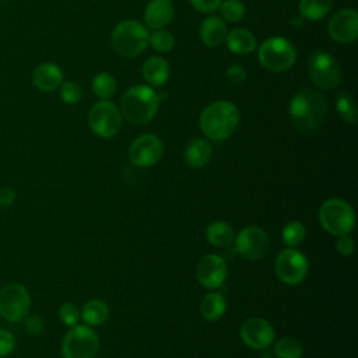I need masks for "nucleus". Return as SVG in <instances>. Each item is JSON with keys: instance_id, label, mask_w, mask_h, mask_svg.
I'll return each mask as SVG.
<instances>
[{"instance_id": "f704fd0d", "label": "nucleus", "mask_w": 358, "mask_h": 358, "mask_svg": "<svg viewBox=\"0 0 358 358\" xmlns=\"http://www.w3.org/2000/svg\"><path fill=\"white\" fill-rule=\"evenodd\" d=\"M15 348V338L14 336L7 331L0 329V358L8 357Z\"/></svg>"}, {"instance_id": "4be33fe9", "label": "nucleus", "mask_w": 358, "mask_h": 358, "mask_svg": "<svg viewBox=\"0 0 358 358\" xmlns=\"http://www.w3.org/2000/svg\"><path fill=\"white\" fill-rule=\"evenodd\" d=\"M227 46L236 55H246L256 49V38L245 28H235L227 34Z\"/></svg>"}, {"instance_id": "7ed1b4c3", "label": "nucleus", "mask_w": 358, "mask_h": 358, "mask_svg": "<svg viewBox=\"0 0 358 358\" xmlns=\"http://www.w3.org/2000/svg\"><path fill=\"white\" fill-rule=\"evenodd\" d=\"M159 106V95L150 85H134L126 90L120 101V113L134 124H145L154 119Z\"/></svg>"}, {"instance_id": "39448f33", "label": "nucleus", "mask_w": 358, "mask_h": 358, "mask_svg": "<svg viewBox=\"0 0 358 358\" xmlns=\"http://www.w3.org/2000/svg\"><path fill=\"white\" fill-rule=\"evenodd\" d=\"M319 221L324 231L334 236H340L347 235L354 229L355 214L345 200L329 199L319 210Z\"/></svg>"}, {"instance_id": "f3484780", "label": "nucleus", "mask_w": 358, "mask_h": 358, "mask_svg": "<svg viewBox=\"0 0 358 358\" xmlns=\"http://www.w3.org/2000/svg\"><path fill=\"white\" fill-rule=\"evenodd\" d=\"M34 85L45 92H52L63 83V71L55 63H41L32 71Z\"/></svg>"}, {"instance_id": "a878e982", "label": "nucleus", "mask_w": 358, "mask_h": 358, "mask_svg": "<svg viewBox=\"0 0 358 358\" xmlns=\"http://www.w3.org/2000/svg\"><path fill=\"white\" fill-rule=\"evenodd\" d=\"M333 0H299V13L312 21L322 20L331 8Z\"/></svg>"}, {"instance_id": "9d476101", "label": "nucleus", "mask_w": 358, "mask_h": 358, "mask_svg": "<svg viewBox=\"0 0 358 358\" xmlns=\"http://www.w3.org/2000/svg\"><path fill=\"white\" fill-rule=\"evenodd\" d=\"M88 124L98 137L109 138L120 130L122 113L113 102L101 99L90 109Z\"/></svg>"}, {"instance_id": "cd10ccee", "label": "nucleus", "mask_w": 358, "mask_h": 358, "mask_svg": "<svg viewBox=\"0 0 358 358\" xmlns=\"http://www.w3.org/2000/svg\"><path fill=\"white\" fill-rule=\"evenodd\" d=\"M303 354L302 344L291 337H282L274 344V355L277 358H301Z\"/></svg>"}, {"instance_id": "423d86ee", "label": "nucleus", "mask_w": 358, "mask_h": 358, "mask_svg": "<svg viewBox=\"0 0 358 358\" xmlns=\"http://www.w3.org/2000/svg\"><path fill=\"white\" fill-rule=\"evenodd\" d=\"M257 57L264 69L280 73L288 70L295 63L296 52L288 39L274 36L260 45Z\"/></svg>"}, {"instance_id": "aec40b11", "label": "nucleus", "mask_w": 358, "mask_h": 358, "mask_svg": "<svg viewBox=\"0 0 358 358\" xmlns=\"http://www.w3.org/2000/svg\"><path fill=\"white\" fill-rule=\"evenodd\" d=\"M141 73L151 87H161L168 81L169 63L164 57L152 56L144 62Z\"/></svg>"}, {"instance_id": "c9c22d12", "label": "nucleus", "mask_w": 358, "mask_h": 358, "mask_svg": "<svg viewBox=\"0 0 358 358\" xmlns=\"http://www.w3.org/2000/svg\"><path fill=\"white\" fill-rule=\"evenodd\" d=\"M354 241L352 238L347 234V235H340L337 236L336 241V250L341 255V256H351L354 252Z\"/></svg>"}, {"instance_id": "5701e85b", "label": "nucleus", "mask_w": 358, "mask_h": 358, "mask_svg": "<svg viewBox=\"0 0 358 358\" xmlns=\"http://www.w3.org/2000/svg\"><path fill=\"white\" fill-rule=\"evenodd\" d=\"M225 309L227 301L224 295L215 291L206 294L200 302V313L208 322L218 320L225 313Z\"/></svg>"}, {"instance_id": "4468645a", "label": "nucleus", "mask_w": 358, "mask_h": 358, "mask_svg": "<svg viewBox=\"0 0 358 358\" xmlns=\"http://www.w3.org/2000/svg\"><path fill=\"white\" fill-rule=\"evenodd\" d=\"M239 336L250 348L266 350L274 341V329L266 319L249 317L242 323Z\"/></svg>"}, {"instance_id": "c756f323", "label": "nucleus", "mask_w": 358, "mask_h": 358, "mask_svg": "<svg viewBox=\"0 0 358 358\" xmlns=\"http://www.w3.org/2000/svg\"><path fill=\"white\" fill-rule=\"evenodd\" d=\"M336 106H337V110L341 116V119L348 123V124H354L355 120H357V109H355V103H354V99L350 94L347 92H340L337 95V99H336Z\"/></svg>"}, {"instance_id": "e433bc0d", "label": "nucleus", "mask_w": 358, "mask_h": 358, "mask_svg": "<svg viewBox=\"0 0 358 358\" xmlns=\"http://www.w3.org/2000/svg\"><path fill=\"white\" fill-rule=\"evenodd\" d=\"M189 1L194 10L208 14V13L215 11L220 7L222 0H189Z\"/></svg>"}, {"instance_id": "2f4dec72", "label": "nucleus", "mask_w": 358, "mask_h": 358, "mask_svg": "<svg viewBox=\"0 0 358 358\" xmlns=\"http://www.w3.org/2000/svg\"><path fill=\"white\" fill-rule=\"evenodd\" d=\"M148 43L151 45V48L157 52H168L173 48L175 45V38L171 32L164 31V29H155L150 38H148Z\"/></svg>"}, {"instance_id": "a211bd4d", "label": "nucleus", "mask_w": 358, "mask_h": 358, "mask_svg": "<svg viewBox=\"0 0 358 358\" xmlns=\"http://www.w3.org/2000/svg\"><path fill=\"white\" fill-rule=\"evenodd\" d=\"M175 10L171 0H150L144 10L145 24L151 29H162L173 18Z\"/></svg>"}, {"instance_id": "dca6fc26", "label": "nucleus", "mask_w": 358, "mask_h": 358, "mask_svg": "<svg viewBox=\"0 0 358 358\" xmlns=\"http://www.w3.org/2000/svg\"><path fill=\"white\" fill-rule=\"evenodd\" d=\"M227 263L220 255H206L197 266V280L208 289L220 288L227 280Z\"/></svg>"}, {"instance_id": "6e6552de", "label": "nucleus", "mask_w": 358, "mask_h": 358, "mask_svg": "<svg viewBox=\"0 0 358 358\" xmlns=\"http://www.w3.org/2000/svg\"><path fill=\"white\" fill-rule=\"evenodd\" d=\"M309 77L322 90L336 88L341 81V70L336 59L323 50L313 52L308 59Z\"/></svg>"}, {"instance_id": "473e14b6", "label": "nucleus", "mask_w": 358, "mask_h": 358, "mask_svg": "<svg viewBox=\"0 0 358 358\" xmlns=\"http://www.w3.org/2000/svg\"><path fill=\"white\" fill-rule=\"evenodd\" d=\"M83 96L81 87L74 81H63L60 84V98L64 103L74 105L78 103Z\"/></svg>"}, {"instance_id": "2eb2a0df", "label": "nucleus", "mask_w": 358, "mask_h": 358, "mask_svg": "<svg viewBox=\"0 0 358 358\" xmlns=\"http://www.w3.org/2000/svg\"><path fill=\"white\" fill-rule=\"evenodd\" d=\"M329 35L338 43H351L358 38V14L354 8L338 10L329 21Z\"/></svg>"}, {"instance_id": "f8f14e48", "label": "nucleus", "mask_w": 358, "mask_h": 358, "mask_svg": "<svg viewBox=\"0 0 358 358\" xmlns=\"http://www.w3.org/2000/svg\"><path fill=\"white\" fill-rule=\"evenodd\" d=\"M270 248V238L260 227H246L239 231L235 239V252L246 260L262 259Z\"/></svg>"}, {"instance_id": "bb28decb", "label": "nucleus", "mask_w": 358, "mask_h": 358, "mask_svg": "<svg viewBox=\"0 0 358 358\" xmlns=\"http://www.w3.org/2000/svg\"><path fill=\"white\" fill-rule=\"evenodd\" d=\"M92 91L99 99H109L116 91V81L109 73H98L92 80Z\"/></svg>"}, {"instance_id": "6ab92c4d", "label": "nucleus", "mask_w": 358, "mask_h": 358, "mask_svg": "<svg viewBox=\"0 0 358 358\" xmlns=\"http://www.w3.org/2000/svg\"><path fill=\"white\" fill-rule=\"evenodd\" d=\"M201 42L208 48L220 46L227 38V25L222 18L210 15L207 17L199 29Z\"/></svg>"}, {"instance_id": "1a4fd4ad", "label": "nucleus", "mask_w": 358, "mask_h": 358, "mask_svg": "<svg viewBox=\"0 0 358 358\" xmlns=\"http://www.w3.org/2000/svg\"><path fill=\"white\" fill-rule=\"evenodd\" d=\"M31 308V296L28 289L11 282L0 289V316L8 322H21L27 317Z\"/></svg>"}, {"instance_id": "ea45409f", "label": "nucleus", "mask_w": 358, "mask_h": 358, "mask_svg": "<svg viewBox=\"0 0 358 358\" xmlns=\"http://www.w3.org/2000/svg\"><path fill=\"white\" fill-rule=\"evenodd\" d=\"M15 200V192L10 187L0 189V207H8Z\"/></svg>"}, {"instance_id": "b1692460", "label": "nucleus", "mask_w": 358, "mask_h": 358, "mask_svg": "<svg viewBox=\"0 0 358 358\" xmlns=\"http://www.w3.org/2000/svg\"><path fill=\"white\" fill-rule=\"evenodd\" d=\"M206 238L215 248H227L234 242L235 234L232 227L225 221H214L206 229Z\"/></svg>"}, {"instance_id": "412c9836", "label": "nucleus", "mask_w": 358, "mask_h": 358, "mask_svg": "<svg viewBox=\"0 0 358 358\" xmlns=\"http://www.w3.org/2000/svg\"><path fill=\"white\" fill-rule=\"evenodd\" d=\"M213 148L206 138H194L185 148V161L192 168H201L211 159Z\"/></svg>"}, {"instance_id": "7c9ffc66", "label": "nucleus", "mask_w": 358, "mask_h": 358, "mask_svg": "<svg viewBox=\"0 0 358 358\" xmlns=\"http://www.w3.org/2000/svg\"><path fill=\"white\" fill-rule=\"evenodd\" d=\"M220 13L224 21L227 22H238L245 15V6L239 0H224L220 4Z\"/></svg>"}, {"instance_id": "4c0bfd02", "label": "nucleus", "mask_w": 358, "mask_h": 358, "mask_svg": "<svg viewBox=\"0 0 358 358\" xmlns=\"http://www.w3.org/2000/svg\"><path fill=\"white\" fill-rule=\"evenodd\" d=\"M227 78L235 84H239V83H243L246 80V71L242 66L239 64H231L228 69H227Z\"/></svg>"}, {"instance_id": "58836bf2", "label": "nucleus", "mask_w": 358, "mask_h": 358, "mask_svg": "<svg viewBox=\"0 0 358 358\" xmlns=\"http://www.w3.org/2000/svg\"><path fill=\"white\" fill-rule=\"evenodd\" d=\"M25 327L31 334H38L43 329V322L38 316H28L25 317Z\"/></svg>"}, {"instance_id": "0eeeda50", "label": "nucleus", "mask_w": 358, "mask_h": 358, "mask_svg": "<svg viewBox=\"0 0 358 358\" xmlns=\"http://www.w3.org/2000/svg\"><path fill=\"white\" fill-rule=\"evenodd\" d=\"M99 350V337L84 324L73 326L63 337V358H94Z\"/></svg>"}, {"instance_id": "c85d7f7f", "label": "nucleus", "mask_w": 358, "mask_h": 358, "mask_svg": "<svg viewBox=\"0 0 358 358\" xmlns=\"http://www.w3.org/2000/svg\"><path fill=\"white\" fill-rule=\"evenodd\" d=\"M306 236V229H305V225L299 221H291L288 222L284 228H282V232H281V238H282V242L288 246V248H295L298 246L299 243L303 242Z\"/></svg>"}, {"instance_id": "ddd939ff", "label": "nucleus", "mask_w": 358, "mask_h": 358, "mask_svg": "<svg viewBox=\"0 0 358 358\" xmlns=\"http://www.w3.org/2000/svg\"><path fill=\"white\" fill-rule=\"evenodd\" d=\"M162 152L164 145L157 136L141 134L130 144L129 158L136 166L148 168L161 159Z\"/></svg>"}, {"instance_id": "f257e3e1", "label": "nucleus", "mask_w": 358, "mask_h": 358, "mask_svg": "<svg viewBox=\"0 0 358 358\" xmlns=\"http://www.w3.org/2000/svg\"><path fill=\"white\" fill-rule=\"evenodd\" d=\"M288 112L296 130L302 133H312L326 117L327 101L319 91L305 88L292 96Z\"/></svg>"}, {"instance_id": "9b49d317", "label": "nucleus", "mask_w": 358, "mask_h": 358, "mask_svg": "<svg viewBox=\"0 0 358 358\" xmlns=\"http://www.w3.org/2000/svg\"><path fill=\"white\" fill-rule=\"evenodd\" d=\"M274 268L277 277L284 284L296 285L302 282L308 274V260L302 252L287 248L277 255Z\"/></svg>"}, {"instance_id": "393cba45", "label": "nucleus", "mask_w": 358, "mask_h": 358, "mask_svg": "<svg viewBox=\"0 0 358 358\" xmlns=\"http://www.w3.org/2000/svg\"><path fill=\"white\" fill-rule=\"evenodd\" d=\"M80 316L88 326H99L108 319L109 308L101 299H91L84 303L80 310Z\"/></svg>"}, {"instance_id": "f03ea898", "label": "nucleus", "mask_w": 358, "mask_h": 358, "mask_svg": "<svg viewBox=\"0 0 358 358\" xmlns=\"http://www.w3.org/2000/svg\"><path fill=\"white\" fill-rule=\"evenodd\" d=\"M239 110L229 101H215L204 108L199 126L203 134L214 141L228 138L238 127Z\"/></svg>"}, {"instance_id": "72a5a7b5", "label": "nucleus", "mask_w": 358, "mask_h": 358, "mask_svg": "<svg viewBox=\"0 0 358 358\" xmlns=\"http://www.w3.org/2000/svg\"><path fill=\"white\" fill-rule=\"evenodd\" d=\"M59 317L60 320L66 324V326H76L78 319L81 317L80 316V309L76 303L73 302H66L63 303L60 308H59Z\"/></svg>"}, {"instance_id": "20e7f679", "label": "nucleus", "mask_w": 358, "mask_h": 358, "mask_svg": "<svg viewBox=\"0 0 358 358\" xmlns=\"http://www.w3.org/2000/svg\"><path fill=\"white\" fill-rule=\"evenodd\" d=\"M148 31L136 20L120 21L112 32L113 49L124 57H134L143 53L148 45Z\"/></svg>"}]
</instances>
